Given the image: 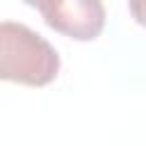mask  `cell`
I'll return each instance as SVG.
<instances>
[{
	"instance_id": "6da1fadb",
	"label": "cell",
	"mask_w": 146,
	"mask_h": 146,
	"mask_svg": "<svg viewBox=\"0 0 146 146\" xmlns=\"http://www.w3.org/2000/svg\"><path fill=\"white\" fill-rule=\"evenodd\" d=\"M57 73L59 55L39 32L16 21L0 23V80L43 87Z\"/></svg>"
},
{
	"instance_id": "7a4b0ae2",
	"label": "cell",
	"mask_w": 146,
	"mask_h": 146,
	"mask_svg": "<svg viewBox=\"0 0 146 146\" xmlns=\"http://www.w3.org/2000/svg\"><path fill=\"white\" fill-rule=\"evenodd\" d=\"M39 11L48 27L75 41H91L105 27V7L100 0H52Z\"/></svg>"
},
{
	"instance_id": "3957f363",
	"label": "cell",
	"mask_w": 146,
	"mask_h": 146,
	"mask_svg": "<svg viewBox=\"0 0 146 146\" xmlns=\"http://www.w3.org/2000/svg\"><path fill=\"white\" fill-rule=\"evenodd\" d=\"M25 5H30V7H36V9H43L48 2H52V0H23Z\"/></svg>"
}]
</instances>
